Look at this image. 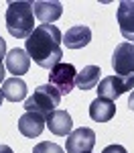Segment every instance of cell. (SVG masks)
Wrapping results in <instances>:
<instances>
[{
    "label": "cell",
    "instance_id": "cell-9",
    "mask_svg": "<svg viewBox=\"0 0 134 153\" xmlns=\"http://www.w3.org/2000/svg\"><path fill=\"white\" fill-rule=\"evenodd\" d=\"M4 65H6V71H10L14 78H21L24 76L29 68H31V57L24 49L14 47L6 53V59H4Z\"/></svg>",
    "mask_w": 134,
    "mask_h": 153
},
{
    "label": "cell",
    "instance_id": "cell-12",
    "mask_svg": "<svg viewBox=\"0 0 134 153\" xmlns=\"http://www.w3.org/2000/svg\"><path fill=\"white\" fill-rule=\"evenodd\" d=\"M47 129L53 133V135H57V137H67L69 133L73 131V120L69 117V112L67 110H53L47 118Z\"/></svg>",
    "mask_w": 134,
    "mask_h": 153
},
{
    "label": "cell",
    "instance_id": "cell-5",
    "mask_svg": "<svg viewBox=\"0 0 134 153\" xmlns=\"http://www.w3.org/2000/svg\"><path fill=\"white\" fill-rule=\"evenodd\" d=\"M75 76H77V71L71 63H57L49 71V84L61 96H67L75 88Z\"/></svg>",
    "mask_w": 134,
    "mask_h": 153
},
{
    "label": "cell",
    "instance_id": "cell-8",
    "mask_svg": "<svg viewBox=\"0 0 134 153\" xmlns=\"http://www.w3.org/2000/svg\"><path fill=\"white\" fill-rule=\"evenodd\" d=\"M116 19H118L122 37L128 43H134V0H122L118 4Z\"/></svg>",
    "mask_w": 134,
    "mask_h": 153
},
{
    "label": "cell",
    "instance_id": "cell-13",
    "mask_svg": "<svg viewBox=\"0 0 134 153\" xmlns=\"http://www.w3.org/2000/svg\"><path fill=\"white\" fill-rule=\"evenodd\" d=\"M92 41V31L85 25H75L71 29H67V33L63 35V45L67 49H81Z\"/></svg>",
    "mask_w": 134,
    "mask_h": 153
},
{
    "label": "cell",
    "instance_id": "cell-2",
    "mask_svg": "<svg viewBox=\"0 0 134 153\" xmlns=\"http://www.w3.org/2000/svg\"><path fill=\"white\" fill-rule=\"evenodd\" d=\"M6 31L16 39H29L35 31V10L33 2L18 0L6 8Z\"/></svg>",
    "mask_w": 134,
    "mask_h": 153
},
{
    "label": "cell",
    "instance_id": "cell-23",
    "mask_svg": "<svg viewBox=\"0 0 134 153\" xmlns=\"http://www.w3.org/2000/svg\"><path fill=\"white\" fill-rule=\"evenodd\" d=\"M2 100H4V94H2V88H0V106H2Z\"/></svg>",
    "mask_w": 134,
    "mask_h": 153
},
{
    "label": "cell",
    "instance_id": "cell-7",
    "mask_svg": "<svg viewBox=\"0 0 134 153\" xmlns=\"http://www.w3.org/2000/svg\"><path fill=\"white\" fill-rule=\"evenodd\" d=\"M96 145V133L87 127L75 129L67 135V143H65V151L67 153H92Z\"/></svg>",
    "mask_w": 134,
    "mask_h": 153
},
{
    "label": "cell",
    "instance_id": "cell-6",
    "mask_svg": "<svg viewBox=\"0 0 134 153\" xmlns=\"http://www.w3.org/2000/svg\"><path fill=\"white\" fill-rule=\"evenodd\" d=\"M112 68L116 76H132L134 74V43L124 41L116 45L112 55Z\"/></svg>",
    "mask_w": 134,
    "mask_h": 153
},
{
    "label": "cell",
    "instance_id": "cell-20",
    "mask_svg": "<svg viewBox=\"0 0 134 153\" xmlns=\"http://www.w3.org/2000/svg\"><path fill=\"white\" fill-rule=\"evenodd\" d=\"M4 74H6V65L0 63V84H4Z\"/></svg>",
    "mask_w": 134,
    "mask_h": 153
},
{
    "label": "cell",
    "instance_id": "cell-17",
    "mask_svg": "<svg viewBox=\"0 0 134 153\" xmlns=\"http://www.w3.org/2000/svg\"><path fill=\"white\" fill-rule=\"evenodd\" d=\"M33 153H65L63 147H59L57 143H51V141H41L39 145H35Z\"/></svg>",
    "mask_w": 134,
    "mask_h": 153
},
{
    "label": "cell",
    "instance_id": "cell-18",
    "mask_svg": "<svg viewBox=\"0 0 134 153\" xmlns=\"http://www.w3.org/2000/svg\"><path fill=\"white\" fill-rule=\"evenodd\" d=\"M102 153H128V151H126L122 145H116V143H114V145H108Z\"/></svg>",
    "mask_w": 134,
    "mask_h": 153
},
{
    "label": "cell",
    "instance_id": "cell-1",
    "mask_svg": "<svg viewBox=\"0 0 134 153\" xmlns=\"http://www.w3.org/2000/svg\"><path fill=\"white\" fill-rule=\"evenodd\" d=\"M61 43H63V33L55 25H39L35 27L33 35L26 39L24 51L29 53L31 59H35L37 65L51 71L57 63H61L63 57Z\"/></svg>",
    "mask_w": 134,
    "mask_h": 153
},
{
    "label": "cell",
    "instance_id": "cell-3",
    "mask_svg": "<svg viewBox=\"0 0 134 153\" xmlns=\"http://www.w3.org/2000/svg\"><path fill=\"white\" fill-rule=\"evenodd\" d=\"M57 104H61V94L51 84H43V86H37L33 96H29L23 106L24 112H37L47 118L53 110H57Z\"/></svg>",
    "mask_w": 134,
    "mask_h": 153
},
{
    "label": "cell",
    "instance_id": "cell-4",
    "mask_svg": "<svg viewBox=\"0 0 134 153\" xmlns=\"http://www.w3.org/2000/svg\"><path fill=\"white\" fill-rule=\"evenodd\" d=\"M96 90L100 98H108L114 102L128 90H134V74L132 76H106L100 80Z\"/></svg>",
    "mask_w": 134,
    "mask_h": 153
},
{
    "label": "cell",
    "instance_id": "cell-14",
    "mask_svg": "<svg viewBox=\"0 0 134 153\" xmlns=\"http://www.w3.org/2000/svg\"><path fill=\"white\" fill-rule=\"evenodd\" d=\"M116 114V104L108 100V98H100L97 96L96 100L89 104V117L92 120H96V123H108L112 120Z\"/></svg>",
    "mask_w": 134,
    "mask_h": 153
},
{
    "label": "cell",
    "instance_id": "cell-19",
    "mask_svg": "<svg viewBox=\"0 0 134 153\" xmlns=\"http://www.w3.org/2000/svg\"><path fill=\"white\" fill-rule=\"evenodd\" d=\"M2 59H6V43H4V39L0 37V63H2Z\"/></svg>",
    "mask_w": 134,
    "mask_h": 153
},
{
    "label": "cell",
    "instance_id": "cell-21",
    "mask_svg": "<svg viewBox=\"0 0 134 153\" xmlns=\"http://www.w3.org/2000/svg\"><path fill=\"white\" fill-rule=\"evenodd\" d=\"M0 153H14L8 145H0Z\"/></svg>",
    "mask_w": 134,
    "mask_h": 153
},
{
    "label": "cell",
    "instance_id": "cell-16",
    "mask_svg": "<svg viewBox=\"0 0 134 153\" xmlns=\"http://www.w3.org/2000/svg\"><path fill=\"white\" fill-rule=\"evenodd\" d=\"M100 68L97 65H85L81 71H77L75 76V88L79 90H92V88H97L100 84Z\"/></svg>",
    "mask_w": 134,
    "mask_h": 153
},
{
    "label": "cell",
    "instance_id": "cell-11",
    "mask_svg": "<svg viewBox=\"0 0 134 153\" xmlns=\"http://www.w3.org/2000/svg\"><path fill=\"white\" fill-rule=\"evenodd\" d=\"M45 127H47L45 117H41L37 112H24L23 117L18 118V131H21L23 137H29V139L39 137Z\"/></svg>",
    "mask_w": 134,
    "mask_h": 153
},
{
    "label": "cell",
    "instance_id": "cell-22",
    "mask_svg": "<svg viewBox=\"0 0 134 153\" xmlns=\"http://www.w3.org/2000/svg\"><path fill=\"white\" fill-rule=\"evenodd\" d=\"M128 106H130V110H134V90H132V94H130V100H128Z\"/></svg>",
    "mask_w": 134,
    "mask_h": 153
},
{
    "label": "cell",
    "instance_id": "cell-10",
    "mask_svg": "<svg viewBox=\"0 0 134 153\" xmlns=\"http://www.w3.org/2000/svg\"><path fill=\"white\" fill-rule=\"evenodd\" d=\"M33 10H35V16L41 21V25H53L61 14H63V4L57 2V0H39V2H33Z\"/></svg>",
    "mask_w": 134,
    "mask_h": 153
},
{
    "label": "cell",
    "instance_id": "cell-15",
    "mask_svg": "<svg viewBox=\"0 0 134 153\" xmlns=\"http://www.w3.org/2000/svg\"><path fill=\"white\" fill-rule=\"evenodd\" d=\"M26 92H29V88H26L24 80H21V78H8V80H4V84H2V94H4L6 100H10V102H21V100H24Z\"/></svg>",
    "mask_w": 134,
    "mask_h": 153
}]
</instances>
